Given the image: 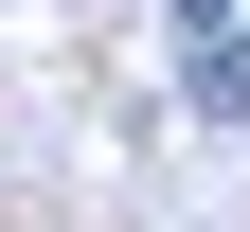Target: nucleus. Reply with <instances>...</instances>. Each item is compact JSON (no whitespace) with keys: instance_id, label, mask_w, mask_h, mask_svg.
Masks as SVG:
<instances>
[{"instance_id":"obj_1","label":"nucleus","mask_w":250,"mask_h":232,"mask_svg":"<svg viewBox=\"0 0 250 232\" xmlns=\"http://www.w3.org/2000/svg\"><path fill=\"white\" fill-rule=\"evenodd\" d=\"M179 89H197V107H250V36L214 0H179Z\"/></svg>"}]
</instances>
